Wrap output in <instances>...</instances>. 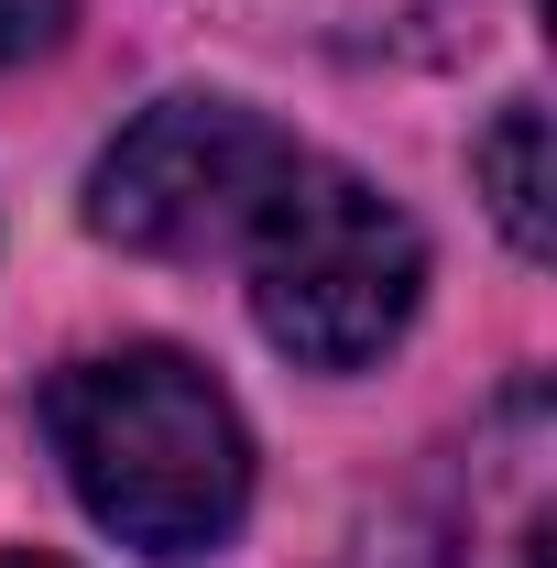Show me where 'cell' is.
<instances>
[{
  "label": "cell",
  "mask_w": 557,
  "mask_h": 568,
  "mask_svg": "<svg viewBox=\"0 0 557 568\" xmlns=\"http://www.w3.org/2000/svg\"><path fill=\"white\" fill-rule=\"evenodd\" d=\"M44 437L77 503L142 558H209L252 503L241 405L175 351H110L44 383Z\"/></svg>",
  "instance_id": "cell-1"
},
{
  "label": "cell",
  "mask_w": 557,
  "mask_h": 568,
  "mask_svg": "<svg viewBox=\"0 0 557 568\" xmlns=\"http://www.w3.org/2000/svg\"><path fill=\"white\" fill-rule=\"evenodd\" d=\"M426 295V230L361 175L295 164L252 219V317L306 372H361L405 339Z\"/></svg>",
  "instance_id": "cell-2"
},
{
  "label": "cell",
  "mask_w": 557,
  "mask_h": 568,
  "mask_svg": "<svg viewBox=\"0 0 557 568\" xmlns=\"http://www.w3.org/2000/svg\"><path fill=\"white\" fill-rule=\"evenodd\" d=\"M295 142L241 99H164L88 164V230L121 252H219L274 209Z\"/></svg>",
  "instance_id": "cell-3"
},
{
  "label": "cell",
  "mask_w": 557,
  "mask_h": 568,
  "mask_svg": "<svg viewBox=\"0 0 557 568\" xmlns=\"http://www.w3.org/2000/svg\"><path fill=\"white\" fill-rule=\"evenodd\" d=\"M557 416L547 383H503L492 416H470L437 503V568H557Z\"/></svg>",
  "instance_id": "cell-4"
},
{
  "label": "cell",
  "mask_w": 557,
  "mask_h": 568,
  "mask_svg": "<svg viewBox=\"0 0 557 568\" xmlns=\"http://www.w3.org/2000/svg\"><path fill=\"white\" fill-rule=\"evenodd\" d=\"M470 175H482L503 241H514L525 263H547L557 252V209H547L557 186H547V110H536V99H503V110H492V132L470 142Z\"/></svg>",
  "instance_id": "cell-5"
},
{
  "label": "cell",
  "mask_w": 557,
  "mask_h": 568,
  "mask_svg": "<svg viewBox=\"0 0 557 568\" xmlns=\"http://www.w3.org/2000/svg\"><path fill=\"white\" fill-rule=\"evenodd\" d=\"M67 33V0H0V67H22V55H44Z\"/></svg>",
  "instance_id": "cell-6"
},
{
  "label": "cell",
  "mask_w": 557,
  "mask_h": 568,
  "mask_svg": "<svg viewBox=\"0 0 557 568\" xmlns=\"http://www.w3.org/2000/svg\"><path fill=\"white\" fill-rule=\"evenodd\" d=\"M0 568H67V558H33V547H0Z\"/></svg>",
  "instance_id": "cell-7"
}]
</instances>
